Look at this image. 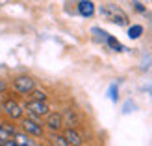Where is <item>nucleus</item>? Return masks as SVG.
I'll list each match as a JSON object with an SVG mask.
<instances>
[{"mask_svg":"<svg viewBox=\"0 0 152 146\" xmlns=\"http://www.w3.org/2000/svg\"><path fill=\"white\" fill-rule=\"evenodd\" d=\"M102 13H104V17H108L111 22H115L119 26H124L128 22L126 13L121 9V7H117L115 4H104L102 6Z\"/></svg>","mask_w":152,"mask_h":146,"instance_id":"nucleus-1","label":"nucleus"},{"mask_svg":"<svg viewBox=\"0 0 152 146\" xmlns=\"http://www.w3.org/2000/svg\"><path fill=\"white\" fill-rule=\"evenodd\" d=\"M13 89L20 94H28V93H32V91H35V81L30 78V76H19V78H15V81H13Z\"/></svg>","mask_w":152,"mask_h":146,"instance_id":"nucleus-2","label":"nucleus"},{"mask_svg":"<svg viewBox=\"0 0 152 146\" xmlns=\"http://www.w3.org/2000/svg\"><path fill=\"white\" fill-rule=\"evenodd\" d=\"M0 107H2V111L7 115V117H11V118H22V111H24V109H22L15 100H4Z\"/></svg>","mask_w":152,"mask_h":146,"instance_id":"nucleus-3","label":"nucleus"},{"mask_svg":"<svg viewBox=\"0 0 152 146\" xmlns=\"http://www.w3.org/2000/svg\"><path fill=\"white\" fill-rule=\"evenodd\" d=\"M20 126L26 131V135H34V137H41L43 135V126L35 118H22Z\"/></svg>","mask_w":152,"mask_h":146,"instance_id":"nucleus-4","label":"nucleus"},{"mask_svg":"<svg viewBox=\"0 0 152 146\" xmlns=\"http://www.w3.org/2000/svg\"><path fill=\"white\" fill-rule=\"evenodd\" d=\"M26 111L37 120L39 117H43V115H48V105H47V102H34L32 100V102L26 104Z\"/></svg>","mask_w":152,"mask_h":146,"instance_id":"nucleus-5","label":"nucleus"},{"mask_svg":"<svg viewBox=\"0 0 152 146\" xmlns=\"http://www.w3.org/2000/svg\"><path fill=\"white\" fill-rule=\"evenodd\" d=\"M47 126L50 131H58L63 126V117L59 113H48L47 115Z\"/></svg>","mask_w":152,"mask_h":146,"instance_id":"nucleus-6","label":"nucleus"},{"mask_svg":"<svg viewBox=\"0 0 152 146\" xmlns=\"http://www.w3.org/2000/svg\"><path fill=\"white\" fill-rule=\"evenodd\" d=\"M63 137H65V141H67V144H69V146H80L82 144V135L76 131L74 128H69L65 131Z\"/></svg>","mask_w":152,"mask_h":146,"instance_id":"nucleus-7","label":"nucleus"},{"mask_svg":"<svg viewBox=\"0 0 152 146\" xmlns=\"http://www.w3.org/2000/svg\"><path fill=\"white\" fill-rule=\"evenodd\" d=\"M78 11L82 17H91L95 13V4L89 2V0H83V2H78Z\"/></svg>","mask_w":152,"mask_h":146,"instance_id":"nucleus-8","label":"nucleus"},{"mask_svg":"<svg viewBox=\"0 0 152 146\" xmlns=\"http://www.w3.org/2000/svg\"><path fill=\"white\" fill-rule=\"evenodd\" d=\"M15 144L17 146H37L34 142V139H30L26 133H17L15 135Z\"/></svg>","mask_w":152,"mask_h":146,"instance_id":"nucleus-9","label":"nucleus"},{"mask_svg":"<svg viewBox=\"0 0 152 146\" xmlns=\"http://www.w3.org/2000/svg\"><path fill=\"white\" fill-rule=\"evenodd\" d=\"M141 33H143V26H139V24H134L128 28V37L130 39H137V37H141Z\"/></svg>","mask_w":152,"mask_h":146,"instance_id":"nucleus-10","label":"nucleus"},{"mask_svg":"<svg viewBox=\"0 0 152 146\" xmlns=\"http://www.w3.org/2000/svg\"><path fill=\"white\" fill-rule=\"evenodd\" d=\"M106 43H108V46H110V48H113L115 52H123V50H124L123 44H121V43L115 39V37H111V35H108V41H106Z\"/></svg>","mask_w":152,"mask_h":146,"instance_id":"nucleus-11","label":"nucleus"},{"mask_svg":"<svg viewBox=\"0 0 152 146\" xmlns=\"http://www.w3.org/2000/svg\"><path fill=\"white\" fill-rule=\"evenodd\" d=\"M50 141H52V144H54V146H69L63 135H56V133H54V135L50 137Z\"/></svg>","mask_w":152,"mask_h":146,"instance_id":"nucleus-12","label":"nucleus"},{"mask_svg":"<svg viewBox=\"0 0 152 146\" xmlns=\"http://www.w3.org/2000/svg\"><path fill=\"white\" fill-rule=\"evenodd\" d=\"M32 96H34V102H47V94L43 91H32Z\"/></svg>","mask_w":152,"mask_h":146,"instance_id":"nucleus-13","label":"nucleus"},{"mask_svg":"<svg viewBox=\"0 0 152 146\" xmlns=\"http://www.w3.org/2000/svg\"><path fill=\"white\" fill-rule=\"evenodd\" d=\"M110 98L113 100V102H117V98H119V94H117V83H113V85L110 87Z\"/></svg>","mask_w":152,"mask_h":146,"instance_id":"nucleus-14","label":"nucleus"},{"mask_svg":"<svg viewBox=\"0 0 152 146\" xmlns=\"http://www.w3.org/2000/svg\"><path fill=\"white\" fill-rule=\"evenodd\" d=\"M0 141H10V135H7V131L4 129V124H0Z\"/></svg>","mask_w":152,"mask_h":146,"instance_id":"nucleus-15","label":"nucleus"},{"mask_svg":"<svg viewBox=\"0 0 152 146\" xmlns=\"http://www.w3.org/2000/svg\"><path fill=\"white\" fill-rule=\"evenodd\" d=\"M134 6H135V9H137V11H145V6H143L141 2H134Z\"/></svg>","mask_w":152,"mask_h":146,"instance_id":"nucleus-16","label":"nucleus"},{"mask_svg":"<svg viewBox=\"0 0 152 146\" xmlns=\"http://www.w3.org/2000/svg\"><path fill=\"white\" fill-rule=\"evenodd\" d=\"M2 146H17V144H15V141H11V139H10V141H4V142H2Z\"/></svg>","mask_w":152,"mask_h":146,"instance_id":"nucleus-17","label":"nucleus"},{"mask_svg":"<svg viewBox=\"0 0 152 146\" xmlns=\"http://www.w3.org/2000/svg\"><path fill=\"white\" fill-rule=\"evenodd\" d=\"M4 89H6V85H4V81H2V80H0V93H2V91H4Z\"/></svg>","mask_w":152,"mask_h":146,"instance_id":"nucleus-18","label":"nucleus"},{"mask_svg":"<svg viewBox=\"0 0 152 146\" xmlns=\"http://www.w3.org/2000/svg\"><path fill=\"white\" fill-rule=\"evenodd\" d=\"M0 146H2V141H0Z\"/></svg>","mask_w":152,"mask_h":146,"instance_id":"nucleus-19","label":"nucleus"},{"mask_svg":"<svg viewBox=\"0 0 152 146\" xmlns=\"http://www.w3.org/2000/svg\"><path fill=\"white\" fill-rule=\"evenodd\" d=\"M37 146H41V144H37Z\"/></svg>","mask_w":152,"mask_h":146,"instance_id":"nucleus-20","label":"nucleus"}]
</instances>
